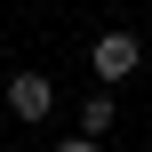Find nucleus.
<instances>
[{
	"label": "nucleus",
	"instance_id": "nucleus-1",
	"mask_svg": "<svg viewBox=\"0 0 152 152\" xmlns=\"http://www.w3.org/2000/svg\"><path fill=\"white\" fill-rule=\"evenodd\" d=\"M88 64H96V80H104V88H120L128 72H144V40H136V32H96Z\"/></svg>",
	"mask_w": 152,
	"mask_h": 152
},
{
	"label": "nucleus",
	"instance_id": "nucleus-2",
	"mask_svg": "<svg viewBox=\"0 0 152 152\" xmlns=\"http://www.w3.org/2000/svg\"><path fill=\"white\" fill-rule=\"evenodd\" d=\"M8 112H16V120H48V112H56V80H48V72H16V80H8Z\"/></svg>",
	"mask_w": 152,
	"mask_h": 152
},
{
	"label": "nucleus",
	"instance_id": "nucleus-3",
	"mask_svg": "<svg viewBox=\"0 0 152 152\" xmlns=\"http://www.w3.org/2000/svg\"><path fill=\"white\" fill-rule=\"evenodd\" d=\"M112 120H120V104H112V88H96V96H88V104H80V136H88V144H96V136H104V128H112Z\"/></svg>",
	"mask_w": 152,
	"mask_h": 152
},
{
	"label": "nucleus",
	"instance_id": "nucleus-4",
	"mask_svg": "<svg viewBox=\"0 0 152 152\" xmlns=\"http://www.w3.org/2000/svg\"><path fill=\"white\" fill-rule=\"evenodd\" d=\"M56 152H104V144H88V136H72V144H56Z\"/></svg>",
	"mask_w": 152,
	"mask_h": 152
}]
</instances>
